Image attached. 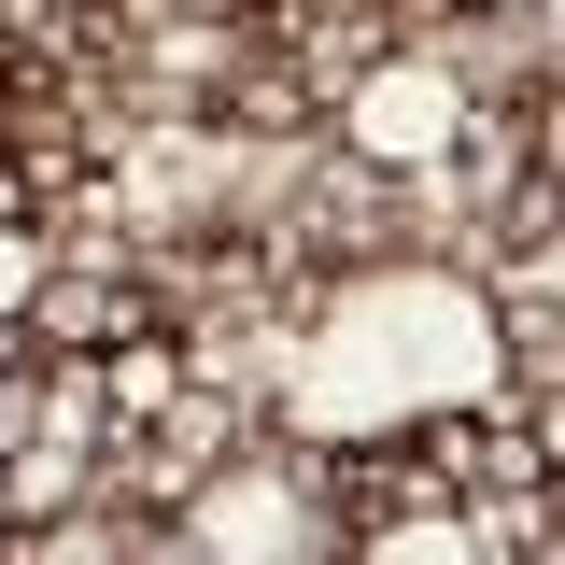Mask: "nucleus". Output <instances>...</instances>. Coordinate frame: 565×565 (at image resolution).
I'll return each mask as SVG.
<instances>
[{
	"instance_id": "nucleus-2",
	"label": "nucleus",
	"mask_w": 565,
	"mask_h": 565,
	"mask_svg": "<svg viewBox=\"0 0 565 565\" xmlns=\"http://www.w3.org/2000/svg\"><path fill=\"white\" fill-rule=\"evenodd\" d=\"M114 452H128V424H114L99 353H43L29 340L0 367V537L85 523V509L114 494Z\"/></svg>"
},
{
	"instance_id": "nucleus-4",
	"label": "nucleus",
	"mask_w": 565,
	"mask_h": 565,
	"mask_svg": "<svg viewBox=\"0 0 565 565\" xmlns=\"http://www.w3.org/2000/svg\"><path fill=\"white\" fill-rule=\"evenodd\" d=\"M340 141H353V170H382V184H452V170L494 156V114L467 85V57H382L340 99Z\"/></svg>"
},
{
	"instance_id": "nucleus-1",
	"label": "nucleus",
	"mask_w": 565,
	"mask_h": 565,
	"mask_svg": "<svg viewBox=\"0 0 565 565\" xmlns=\"http://www.w3.org/2000/svg\"><path fill=\"white\" fill-rule=\"evenodd\" d=\"M467 411H509V311L438 255L340 269L282 340V438L297 452H367V438H424Z\"/></svg>"
},
{
	"instance_id": "nucleus-6",
	"label": "nucleus",
	"mask_w": 565,
	"mask_h": 565,
	"mask_svg": "<svg viewBox=\"0 0 565 565\" xmlns=\"http://www.w3.org/2000/svg\"><path fill=\"white\" fill-rule=\"evenodd\" d=\"M43 282H57L43 212H29V199H0V326H29V311H43Z\"/></svg>"
},
{
	"instance_id": "nucleus-3",
	"label": "nucleus",
	"mask_w": 565,
	"mask_h": 565,
	"mask_svg": "<svg viewBox=\"0 0 565 565\" xmlns=\"http://www.w3.org/2000/svg\"><path fill=\"white\" fill-rule=\"evenodd\" d=\"M340 552V509H326V452H226L184 509H170V537L156 565H311Z\"/></svg>"
},
{
	"instance_id": "nucleus-5",
	"label": "nucleus",
	"mask_w": 565,
	"mask_h": 565,
	"mask_svg": "<svg viewBox=\"0 0 565 565\" xmlns=\"http://www.w3.org/2000/svg\"><path fill=\"white\" fill-rule=\"evenodd\" d=\"M340 565H509L481 537V509H396V523H353Z\"/></svg>"
}]
</instances>
